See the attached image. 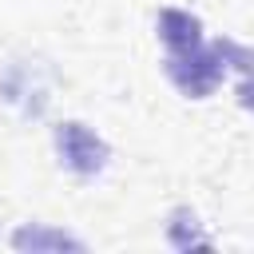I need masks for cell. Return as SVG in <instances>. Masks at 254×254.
Masks as SVG:
<instances>
[{
    "instance_id": "1",
    "label": "cell",
    "mask_w": 254,
    "mask_h": 254,
    "mask_svg": "<svg viewBox=\"0 0 254 254\" xmlns=\"http://www.w3.org/2000/svg\"><path fill=\"white\" fill-rule=\"evenodd\" d=\"M167 75L175 79V87L183 95H210L222 83V48H187V52H171L167 56Z\"/></svg>"
},
{
    "instance_id": "2",
    "label": "cell",
    "mask_w": 254,
    "mask_h": 254,
    "mask_svg": "<svg viewBox=\"0 0 254 254\" xmlns=\"http://www.w3.org/2000/svg\"><path fill=\"white\" fill-rule=\"evenodd\" d=\"M56 151H60L64 167L75 171V175H83V179L99 175L107 167V143L95 131H87L83 123H60L56 127Z\"/></svg>"
},
{
    "instance_id": "3",
    "label": "cell",
    "mask_w": 254,
    "mask_h": 254,
    "mask_svg": "<svg viewBox=\"0 0 254 254\" xmlns=\"http://www.w3.org/2000/svg\"><path fill=\"white\" fill-rule=\"evenodd\" d=\"M202 24L190 16V12H179V8H163L159 12V36L167 44V52H187L194 44H202Z\"/></svg>"
}]
</instances>
